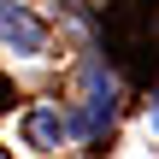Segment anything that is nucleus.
Segmentation results:
<instances>
[{
	"label": "nucleus",
	"mask_w": 159,
	"mask_h": 159,
	"mask_svg": "<svg viewBox=\"0 0 159 159\" xmlns=\"http://www.w3.org/2000/svg\"><path fill=\"white\" fill-rule=\"evenodd\" d=\"M18 130H24V142H30V148H41V153H47V148H59V142H65V130H71V124H65V112H59V106H35V112H24V124H18Z\"/></svg>",
	"instance_id": "f03ea898"
},
{
	"label": "nucleus",
	"mask_w": 159,
	"mask_h": 159,
	"mask_svg": "<svg viewBox=\"0 0 159 159\" xmlns=\"http://www.w3.org/2000/svg\"><path fill=\"white\" fill-rule=\"evenodd\" d=\"M0 41L12 47V53H24V59H35L41 47H47V30L18 6V0H0Z\"/></svg>",
	"instance_id": "f257e3e1"
}]
</instances>
